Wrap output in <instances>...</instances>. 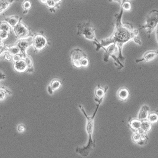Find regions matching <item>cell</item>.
I'll list each match as a JSON object with an SVG mask.
<instances>
[{"mask_svg":"<svg viewBox=\"0 0 158 158\" xmlns=\"http://www.w3.org/2000/svg\"><path fill=\"white\" fill-rule=\"evenodd\" d=\"M108 1L110 2H117L120 3L122 0H108Z\"/></svg>","mask_w":158,"mask_h":158,"instance_id":"cell-37","label":"cell"},{"mask_svg":"<svg viewBox=\"0 0 158 158\" xmlns=\"http://www.w3.org/2000/svg\"><path fill=\"white\" fill-rule=\"evenodd\" d=\"M150 108L147 105H143L142 106L141 109L140 110L138 116V119L140 120H145L147 118L148 116Z\"/></svg>","mask_w":158,"mask_h":158,"instance_id":"cell-15","label":"cell"},{"mask_svg":"<svg viewBox=\"0 0 158 158\" xmlns=\"http://www.w3.org/2000/svg\"><path fill=\"white\" fill-rule=\"evenodd\" d=\"M21 59H22L20 54H18L12 56V61H13V62H16V61H18V60Z\"/></svg>","mask_w":158,"mask_h":158,"instance_id":"cell-33","label":"cell"},{"mask_svg":"<svg viewBox=\"0 0 158 158\" xmlns=\"http://www.w3.org/2000/svg\"><path fill=\"white\" fill-rule=\"evenodd\" d=\"M13 68L15 70L19 73H23L27 69V65L24 59H21L14 62Z\"/></svg>","mask_w":158,"mask_h":158,"instance_id":"cell-12","label":"cell"},{"mask_svg":"<svg viewBox=\"0 0 158 158\" xmlns=\"http://www.w3.org/2000/svg\"><path fill=\"white\" fill-rule=\"evenodd\" d=\"M55 2H56V4L58 5H60V2H61L62 0H53Z\"/></svg>","mask_w":158,"mask_h":158,"instance_id":"cell-36","label":"cell"},{"mask_svg":"<svg viewBox=\"0 0 158 158\" xmlns=\"http://www.w3.org/2000/svg\"><path fill=\"white\" fill-rule=\"evenodd\" d=\"M105 51V53L104 55V60L105 62H108L109 57H111L113 55L116 53H118V47L115 44H111L107 46V48H105V47H102Z\"/></svg>","mask_w":158,"mask_h":158,"instance_id":"cell-10","label":"cell"},{"mask_svg":"<svg viewBox=\"0 0 158 158\" xmlns=\"http://www.w3.org/2000/svg\"><path fill=\"white\" fill-rule=\"evenodd\" d=\"M158 23V10H153L150 11L146 16V24L140 26L139 30L145 29L147 33L149 38L150 37L152 33L156 29Z\"/></svg>","mask_w":158,"mask_h":158,"instance_id":"cell-5","label":"cell"},{"mask_svg":"<svg viewBox=\"0 0 158 158\" xmlns=\"http://www.w3.org/2000/svg\"><path fill=\"white\" fill-rule=\"evenodd\" d=\"M5 78L6 76L5 74H4L3 73H2L1 71H0V81L1 80L5 79ZM0 88L2 89L5 90L6 91L8 92V94H12L11 91H9V90L7 89H6L5 87H4V86L0 85Z\"/></svg>","mask_w":158,"mask_h":158,"instance_id":"cell-28","label":"cell"},{"mask_svg":"<svg viewBox=\"0 0 158 158\" xmlns=\"http://www.w3.org/2000/svg\"><path fill=\"white\" fill-rule=\"evenodd\" d=\"M8 93V92L5 90L2 89H0V101H2L3 99H5L7 94Z\"/></svg>","mask_w":158,"mask_h":158,"instance_id":"cell-31","label":"cell"},{"mask_svg":"<svg viewBox=\"0 0 158 158\" xmlns=\"http://www.w3.org/2000/svg\"><path fill=\"white\" fill-rule=\"evenodd\" d=\"M22 7L24 9V11L28 12L29 10L31 9L32 3L29 0H25L22 3Z\"/></svg>","mask_w":158,"mask_h":158,"instance_id":"cell-27","label":"cell"},{"mask_svg":"<svg viewBox=\"0 0 158 158\" xmlns=\"http://www.w3.org/2000/svg\"><path fill=\"white\" fill-rule=\"evenodd\" d=\"M152 128V123L150 122L148 120H142V124H141V129L143 131L148 133L149 132Z\"/></svg>","mask_w":158,"mask_h":158,"instance_id":"cell-18","label":"cell"},{"mask_svg":"<svg viewBox=\"0 0 158 158\" xmlns=\"http://www.w3.org/2000/svg\"><path fill=\"white\" fill-rule=\"evenodd\" d=\"M97 103L98 104L96 105V108L91 116H89L87 115L84 107L81 105H79V107L81 111L83 113L86 118V129L89 137V142L86 146H83L82 147H78L76 150V153H79V155H81L82 157H86L89 156L90 153L93 151L96 146V142L93 141V137H92L94 129V120H95V116H96L98 111V108L101 104L102 102Z\"/></svg>","mask_w":158,"mask_h":158,"instance_id":"cell-2","label":"cell"},{"mask_svg":"<svg viewBox=\"0 0 158 158\" xmlns=\"http://www.w3.org/2000/svg\"><path fill=\"white\" fill-rule=\"evenodd\" d=\"M12 55L10 54L8 52L5 53V56H4V58L7 61H11L12 60Z\"/></svg>","mask_w":158,"mask_h":158,"instance_id":"cell-32","label":"cell"},{"mask_svg":"<svg viewBox=\"0 0 158 158\" xmlns=\"http://www.w3.org/2000/svg\"><path fill=\"white\" fill-rule=\"evenodd\" d=\"M78 32L76 35L78 36L83 35L84 37L88 40L93 41L96 43L99 42L96 39L95 33V27L90 22H83L79 23L77 25Z\"/></svg>","mask_w":158,"mask_h":158,"instance_id":"cell-3","label":"cell"},{"mask_svg":"<svg viewBox=\"0 0 158 158\" xmlns=\"http://www.w3.org/2000/svg\"><path fill=\"white\" fill-rule=\"evenodd\" d=\"M128 124L132 131L133 132H136L141 128L142 120L138 118H132L129 120Z\"/></svg>","mask_w":158,"mask_h":158,"instance_id":"cell-13","label":"cell"},{"mask_svg":"<svg viewBox=\"0 0 158 158\" xmlns=\"http://www.w3.org/2000/svg\"><path fill=\"white\" fill-rule=\"evenodd\" d=\"M3 39H2L0 38V45H2V44H3Z\"/></svg>","mask_w":158,"mask_h":158,"instance_id":"cell-38","label":"cell"},{"mask_svg":"<svg viewBox=\"0 0 158 158\" xmlns=\"http://www.w3.org/2000/svg\"><path fill=\"white\" fill-rule=\"evenodd\" d=\"M20 18L17 16H11L5 18V22L8 23L11 27L13 28L20 22Z\"/></svg>","mask_w":158,"mask_h":158,"instance_id":"cell-16","label":"cell"},{"mask_svg":"<svg viewBox=\"0 0 158 158\" xmlns=\"http://www.w3.org/2000/svg\"><path fill=\"white\" fill-rule=\"evenodd\" d=\"M71 59L73 67L77 69L87 67L89 60L86 54L82 49H75L71 52Z\"/></svg>","mask_w":158,"mask_h":158,"instance_id":"cell-4","label":"cell"},{"mask_svg":"<svg viewBox=\"0 0 158 158\" xmlns=\"http://www.w3.org/2000/svg\"><path fill=\"white\" fill-rule=\"evenodd\" d=\"M123 13V9L121 7L120 12L115 15V28L111 36L106 39H102L99 44L93 42V43L96 46V50L97 51H99L102 47H107L111 44H115L118 49L117 58L123 64L124 63L126 59L122 54V49L124 44L131 40H133L140 46L142 44L139 37V29H134L130 23H122V18Z\"/></svg>","mask_w":158,"mask_h":158,"instance_id":"cell-1","label":"cell"},{"mask_svg":"<svg viewBox=\"0 0 158 158\" xmlns=\"http://www.w3.org/2000/svg\"><path fill=\"white\" fill-rule=\"evenodd\" d=\"M17 130L19 133H23L25 130V127L23 124H20L17 127Z\"/></svg>","mask_w":158,"mask_h":158,"instance_id":"cell-34","label":"cell"},{"mask_svg":"<svg viewBox=\"0 0 158 158\" xmlns=\"http://www.w3.org/2000/svg\"><path fill=\"white\" fill-rule=\"evenodd\" d=\"M147 120L152 123H156L158 121V113L156 112H152L148 114Z\"/></svg>","mask_w":158,"mask_h":158,"instance_id":"cell-23","label":"cell"},{"mask_svg":"<svg viewBox=\"0 0 158 158\" xmlns=\"http://www.w3.org/2000/svg\"><path fill=\"white\" fill-rule=\"evenodd\" d=\"M108 89V86L103 88L98 85L95 90V101L97 103L102 102Z\"/></svg>","mask_w":158,"mask_h":158,"instance_id":"cell-9","label":"cell"},{"mask_svg":"<svg viewBox=\"0 0 158 158\" xmlns=\"http://www.w3.org/2000/svg\"><path fill=\"white\" fill-rule=\"evenodd\" d=\"M121 7L124 11H130L132 9V5L129 0H122Z\"/></svg>","mask_w":158,"mask_h":158,"instance_id":"cell-22","label":"cell"},{"mask_svg":"<svg viewBox=\"0 0 158 158\" xmlns=\"http://www.w3.org/2000/svg\"><path fill=\"white\" fill-rule=\"evenodd\" d=\"M117 96L120 100L125 102L127 100L129 97L130 92L127 87H122L117 92Z\"/></svg>","mask_w":158,"mask_h":158,"instance_id":"cell-14","label":"cell"},{"mask_svg":"<svg viewBox=\"0 0 158 158\" xmlns=\"http://www.w3.org/2000/svg\"><path fill=\"white\" fill-rule=\"evenodd\" d=\"M132 141L135 143H137L140 145H143L145 144V143L143 142L141 139V136L137 132H134L132 136Z\"/></svg>","mask_w":158,"mask_h":158,"instance_id":"cell-20","label":"cell"},{"mask_svg":"<svg viewBox=\"0 0 158 158\" xmlns=\"http://www.w3.org/2000/svg\"><path fill=\"white\" fill-rule=\"evenodd\" d=\"M24 59L26 62L27 65V72H29V73H32V72H34V68H33L32 60L31 57L27 55V56Z\"/></svg>","mask_w":158,"mask_h":158,"instance_id":"cell-19","label":"cell"},{"mask_svg":"<svg viewBox=\"0 0 158 158\" xmlns=\"http://www.w3.org/2000/svg\"><path fill=\"white\" fill-rule=\"evenodd\" d=\"M9 47L7 46H5L4 44L0 45V55L3 53H5L8 51Z\"/></svg>","mask_w":158,"mask_h":158,"instance_id":"cell-30","label":"cell"},{"mask_svg":"<svg viewBox=\"0 0 158 158\" xmlns=\"http://www.w3.org/2000/svg\"><path fill=\"white\" fill-rule=\"evenodd\" d=\"M47 90H48V92L49 94L50 95H53L54 93V91L52 89H51V87H50L49 86H48V89H47Z\"/></svg>","mask_w":158,"mask_h":158,"instance_id":"cell-35","label":"cell"},{"mask_svg":"<svg viewBox=\"0 0 158 158\" xmlns=\"http://www.w3.org/2000/svg\"><path fill=\"white\" fill-rule=\"evenodd\" d=\"M17 37L20 39L27 38L30 34V31L26 25L22 23L21 21L18 22L15 26L12 28Z\"/></svg>","mask_w":158,"mask_h":158,"instance_id":"cell-7","label":"cell"},{"mask_svg":"<svg viewBox=\"0 0 158 158\" xmlns=\"http://www.w3.org/2000/svg\"><path fill=\"white\" fill-rule=\"evenodd\" d=\"M8 52H9L10 54L12 55V56L18 54H20V49L19 48L16 46H11V47H9L8 49Z\"/></svg>","mask_w":158,"mask_h":158,"instance_id":"cell-26","label":"cell"},{"mask_svg":"<svg viewBox=\"0 0 158 158\" xmlns=\"http://www.w3.org/2000/svg\"><path fill=\"white\" fill-rule=\"evenodd\" d=\"M62 82L61 80L59 79H53L50 82L49 84V86L51 87V89H52L54 91L59 89L61 87L62 85Z\"/></svg>","mask_w":158,"mask_h":158,"instance_id":"cell-17","label":"cell"},{"mask_svg":"<svg viewBox=\"0 0 158 158\" xmlns=\"http://www.w3.org/2000/svg\"><path fill=\"white\" fill-rule=\"evenodd\" d=\"M9 33L5 31H0V38L3 40L7 39L9 37Z\"/></svg>","mask_w":158,"mask_h":158,"instance_id":"cell-29","label":"cell"},{"mask_svg":"<svg viewBox=\"0 0 158 158\" xmlns=\"http://www.w3.org/2000/svg\"><path fill=\"white\" fill-rule=\"evenodd\" d=\"M41 2H42V3H46V1H47V0H40Z\"/></svg>","mask_w":158,"mask_h":158,"instance_id":"cell-39","label":"cell"},{"mask_svg":"<svg viewBox=\"0 0 158 158\" xmlns=\"http://www.w3.org/2000/svg\"><path fill=\"white\" fill-rule=\"evenodd\" d=\"M32 38L20 39V40L17 42L16 45L20 49V54L22 59H24L27 56V50L29 47L32 45Z\"/></svg>","mask_w":158,"mask_h":158,"instance_id":"cell-6","label":"cell"},{"mask_svg":"<svg viewBox=\"0 0 158 158\" xmlns=\"http://www.w3.org/2000/svg\"><path fill=\"white\" fill-rule=\"evenodd\" d=\"M12 28L10 26L7 22H0V31H5L10 33Z\"/></svg>","mask_w":158,"mask_h":158,"instance_id":"cell-24","label":"cell"},{"mask_svg":"<svg viewBox=\"0 0 158 158\" xmlns=\"http://www.w3.org/2000/svg\"><path fill=\"white\" fill-rule=\"evenodd\" d=\"M11 3L10 0H0V13L7 9Z\"/></svg>","mask_w":158,"mask_h":158,"instance_id":"cell-21","label":"cell"},{"mask_svg":"<svg viewBox=\"0 0 158 158\" xmlns=\"http://www.w3.org/2000/svg\"><path fill=\"white\" fill-rule=\"evenodd\" d=\"M158 50H149L144 53L142 59H136V63H138L143 61L146 62H150L155 59L156 57L158 56Z\"/></svg>","mask_w":158,"mask_h":158,"instance_id":"cell-11","label":"cell"},{"mask_svg":"<svg viewBox=\"0 0 158 158\" xmlns=\"http://www.w3.org/2000/svg\"><path fill=\"white\" fill-rule=\"evenodd\" d=\"M48 43L47 39L42 34L35 35L32 39V45L34 49L37 51H40L45 48Z\"/></svg>","mask_w":158,"mask_h":158,"instance_id":"cell-8","label":"cell"},{"mask_svg":"<svg viewBox=\"0 0 158 158\" xmlns=\"http://www.w3.org/2000/svg\"><path fill=\"white\" fill-rule=\"evenodd\" d=\"M46 5L48 7V8H50L51 10H52V12H55V8H58V5L56 4V2L54 1L53 0H47L46 1Z\"/></svg>","mask_w":158,"mask_h":158,"instance_id":"cell-25","label":"cell"}]
</instances>
